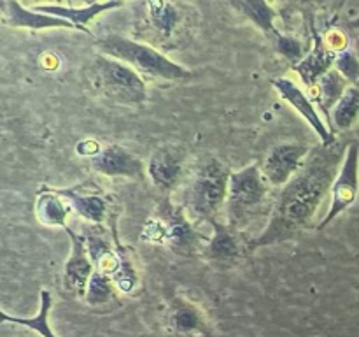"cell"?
<instances>
[{"label": "cell", "mask_w": 359, "mask_h": 337, "mask_svg": "<svg viewBox=\"0 0 359 337\" xmlns=\"http://www.w3.org/2000/svg\"><path fill=\"white\" fill-rule=\"evenodd\" d=\"M346 150L347 144L339 140L332 146L319 144L312 147L300 171L280 188L279 195L276 197L272 216L266 221V227L249 242V253L297 239L311 227L323 200L332 193Z\"/></svg>", "instance_id": "obj_1"}, {"label": "cell", "mask_w": 359, "mask_h": 337, "mask_svg": "<svg viewBox=\"0 0 359 337\" xmlns=\"http://www.w3.org/2000/svg\"><path fill=\"white\" fill-rule=\"evenodd\" d=\"M140 7L144 14L139 23L140 30H135L140 42L153 46L165 55L189 44L198 18V11L189 4L149 0Z\"/></svg>", "instance_id": "obj_2"}, {"label": "cell", "mask_w": 359, "mask_h": 337, "mask_svg": "<svg viewBox=\"0 0 359 337\" xmlns=\"http://www.w3.org/2000/svg\"><path fill=\"white\" fill-rule=\"evenodd\" d=\"M276 199L262 167L252 164L242 171L231 172L226 200V225L235 234H244L252 225L272 216Z\"/></svg>", "instance_id": "obj_3"}, {"label": "cell", "mask_w": 359, "mask_h": 337, "mask_svg": "<svg viewBox=\"0 0 359 337\" xmlns=\"http://www.w3.org/2000/svg\"><path fill=\"white\" fill-rule=\"evenodd\" d=\"M230 178L231 171L219 158H207L182 185L181 197L175 202L195 225L219 220L221 211L226 207Z\"/></svg>", "instance_id": "obj_4"}, {"label": "cell", "mask_w": 359, "mask_h": 337, "mask_svg": "<svg viewBox=\"0 0 359 337\" xmlns=\"http://www.w3.org/2000/svg\"><path fill=\"white\" fill-rule=\"evenodd\" d=\"M140 237L186 258L202 255L209 241L196 230L195 223L170 195H165L158 202L153 216L144 223Z\"/></svg>", "instance_id": "obj_5"}, {"label": "cell", "mask_w": 359, "mask_h": 337, "mask_svg": "<svg viewBox=\"0 0 359 337\" xmlns=\"http://www.w3.org/2000/svg\"><path fill=\"white\" fill-rule=\"evenodd\" d=\"M95 48L100 55L111 56L132 67L142 77L161 81H184L193 76L191 70L168 58L165 53L137 39L121 34H105L95 41Z\"/></svg>", "instance_id": "obj_6"}, {"label": "cell", "mask_w": 359, "mask_h": 337, "mask_svg": "<svg viewBox=\"0 0 359 337\" xmlns=\"http://www.w3.org/2000/svg\"><path fill=\"white\" fill-rule=\"evenodd\" d=\"M88 79L95 91L116 104L139 105L147 98L146 81L132 67L98 53L88 67Z\"/></svg>", "instance_id": "obj_7"}, {"label": "cell", "mask_w": 359, "mask_h": 337, "mask_svg": "<svg viewBox=\"0 0 359 337\" xmlns=\"http://www.w3.org/2000/svg\"><path fill=\"white\" fill-rule=\"evenodd\" d=\"M188 154L177 144H165L153 151L147 161V178L165 195L181 190L186 179Z\"/></svg>", "instance_id": "obj_8"}, {"label": "cell", "mask_w": 359, "mask_h": 337, "mask_svg": "<svg viewBox=\"0 0 359 337\" xmlns=\"http://www.w3.org/2000/svg\"><path fill=\"white\" fill-rule=\"evenodd\" d=\"M359 193V140H351L347 144L346 157L339 176L332 186V204L326 213L325 220L318 225V228L328 227L339 214H342L347 207L353 206Z\"/></svg>", "instance_id": "obj_9"}, {"label": "cell", "mask_w": 359, "mask_h": 337, "mask_svg": "<svg viewBox=\"0 0 359 337\" xmlns=\"http://www.w3.org/2000/svg\"><path fill=\"white\" fill-rule=\"evenodd\" d=\"M51 188V186H49ZM60 197L72 206L74 213L83 218L86 223L107 225L112 214L116 213L112 199L105 195L97 185L91 181L81 183L72 188H51Z\"/></svg>", "instance_id": "obj_10"}, {"label": "cell", "mask_w": 359, "mask_h": 337, "mask_svg": "<svg viewBox=\"0 0 359 337\" xmlns=\"http://www.w3.org/2000/svg\"><path fill=\"white\" fill-rule=\"evenodd\" d=\"M309 153V146L300 143L276 144L262 164V172L269 185L273 188L286 186L305 164Z\"/></svg>", "instance_id": "obj_11"}, {"label": "cell", "mask_w": 359, "mask_h": 337, "mask_svg": "<svg viewBox=\"0 0 359 337\" xmlns=\"http://www.w3.org/2000/svg\"><path fill=\"white\" fill-rule=\"evenodd\" d=\"M165 326L174 337H210L212 329L203 309L184 295H175L165 311Z\"/></svg>", "instance_id": "obj_12"}, {"label": "cell", "mask_w": 359, "mask_h": 337, "mask_svg": "<svg viewBox=\"0 0 359 337\" xmlns=\"http://www.w3.org/2000/svg\"><path fill=\"white\" fill-rule=\"evenodd\" d=\"M90 165L98 174L107 178H128L142 181L147 176V165L119 144H105L97 157L90 158Z\"/></svg>", "instance_id": "obj_13"}, {"label": "cell", "mask_w": 359, "mask_h": 337, "mask_svg": "<svg viewBox=\"0 0 359 337\" xmlns=\"http://www.w3.org/2000/svg\"><path fill=\"white\" fill-rule=\"evenodd\" d=\"M272 84L273 88L279 91L280 97H283L284 100H286L287 104H290L291 107L309 123V126L314 130L316 136L321 139V144L332 146V144L337 143V136L328 128V125L323 121L321 114H319L318 109H316L314 102L311 100V97H309L294 81L287 79V77H279V79H273Z\"/></svg>", "instance_id": "obj_14"}, {"label": "cell", "mask_w": 359, "mask_h": 337, "mask_svg": "<svg viewBox=\"0 0 359 337\" xmlns=\"http://www.w3.org/2000/svg\"><path fill=\"white\" fill-rule=\"evenodd\" d=\"M65 232L69 234L72 249H70V256L65 262V267H63L62 283L67 293L84 298L88 283H90L91 276L97 269L90 260V255H88L83 235L74 232L70 227L65 228Z\"/></svg>", "instance_id": "obj_15"}, {"label": "cell", "mask_w": 359, "mask_h": 337, "mask_svg": "<svg viewBox=\"0 0 359 337\" xmlns=\"http://www.w3.org/2000/svg\"><path fill=\"white\" fill-rule=\"evenodd\" d=\"M81 235H83L88 255H90L95 269L111 277L114 276L119 269V255L116 251L111 228L105 225L88 223L81 230Z\"/></svg>", "instance_id": "obj_16"}, {"label": "cell", "mask_w": 359, "mask_h": 337, "mask_svg": "<svg viewBox=\"0 0 359 337\" xmlns=\"http://www.w3.org/2000/svg\"><path fill=\"white\" fill-rule=\"evenodd\" d=\"M30 7L34 11H37V13L62 18V20L72 23L74 27H76V30L91 35L90 28H86L88 25L93 20H97L100 14L112 9H118V7H123V2H119V0H111V2H91L79 7L63 6V4H35V6Z\"/></svg>", "instance_id": "obj_17"}, {"label": "cell", "mask_w": 359, "mask_h": 337, "mask_svg": "<svg viewBox=\"0 0 359 337\" xmlns=\"http://www.w3.org/2000/svg\"><path fill=\"white\" fill-rule=\"evenodd\" d=\"M0 13H2V23L11 28H25V30H48V28H70L76 30L72 23L62 20V18L49 16L34 11L32 7H25L16 0L0 2Z\"/></svg>", "instance_id": "obj_18"}, {"label": "cell", "mask_w": 359, "mask_h": 337, "mask_svg": "<svg viewBox=\"0 0 359 337\" xmlns=\"http://www.w3.org/2000/svg\"><path fill=\"white\" fill-rule=\"evenodd\" d=\"M312 37H314L312 49L305 55V58L300 63L293 67L298 76H300V79L304 81V84H307L309 88H314L323 76L333 70L337 56H339L333 49L328 48L325 37L316 28H312Z\"/></svg>", "instance_id": "obj_19"}, {"label": "cell", "mask_w": 359, "mask_h": 337, "mask_svg": "<svg viewBox=\"0 0 359 337\" xmlns=\"http://www.w3.org/2000/svg\"><path fill=\"white\" fill-rule=\"evenodd\" d=\"M212 237L207 241L202 256L219 265H233L242 258V248L238 242V234H235L226 223L221 220L210 221Z\"/></svg>", "instance_id": "obj_20"}, {"label": "cell", "mask_w": 359, "mask_h": 337, "mask_svg": "<svg viewBox=\"0 0 359 337\" xmlns=\"http://www.w3.org/2000/svg\"><path fill=\"white\" fill-rule=\"evenodd\" d=\"M109 228L112 232V239H114V246L116 251L119 255V269L118 272L112 276V281H114L116 288L121 295H133L140 286V277L139 272L135 269V263L132 260V253L126 246L121 244L119 241V234H118V211L111 216L109 220Z\"/></svg>", "instance_id": "obj_21"}, {"label": "cell", "mask_w": 359, "mask_h": 337, "mask_svg": "<svg viewBox=\"0 0 359 337\" xmlns=\"http://www.w3.org/2000/svg\"><path fill=\"white\" fill-rule=\"evenodd\" d=\"M74 213L72 206L63 197L53 192L49 186H42L37 192V202H35V214L37 220L46 227H62L63 230L69 228L67 221Z\"/></svg>", "instance_id": "obj_22"}, {"label": "cell", "mask_w": 359, "mask_h": 337, "mask_svg": "<svg viewBox=\"0 0 359 337\" xmlns=\"http://www.w3.org/2000/svg\"><path fill=\"white\" fill-rule=\"evenodd\" d=\"M231 7H235L237 11H241L270 42H276V39L279 37L283 32L276 27V20L279 18V13L273 9L272 4L269 2H258V0H233L230 2Z\"/></svg>", "instance_id": "obj_23"}, {"label": "cell", "mask_w": 359, "mask_h": 337, "mask_svg": "<svg viewBox=\"0 0 359 337\" xmlns=\"http://www.w3.org/2000/svg\"><path fill=\"white\" fill-rule=\"evenodd\" d=\"M314 88L316 102H318L319 109L330 118L332 111L335 109V105L339 104L340 98L344 97V93H346L349 86H347V81L337 70H330L326 76L319 79V83Z\"/></svg>", "instance_id": "obj_24"}, {"label": "cell", "mask_w": 359, "mask_h": 337, "mask_svg": "<svg viewBox=\"0 0 359 337\" xmlns=\"http://www.w3.org/2000/svg\"><path fill=\"white\" fill-rule=\"evenodd\" d=\"M51 293L48 290H41V302H39L37 315L30 316V318H21V316L7 315L6 311H2L0 318H2L4 323H14V325L27 326V329L41 333L42 337H58L53 333L51 325H49V309H51Z\"/></svg>", "instance_id": "obj_25"}, {"label": "cell", "mask_w": 359, "mask_h": 337, "mask_svg": "<svg viewBox=\"0 0 359 337\" xmlns=\"http://www.w3.org/2000/svg\"><path fill=\"white\" fill-rule=\"evenodd\" d=\"M359 118V86H349L330 114L332 132H346Z\"/></svg>", "instance_id": "obj_26"}, {"label": "cell", "mask_w": 359, "mask_h": 337, "mask_svg": "<svg viewBox=\"0 0 359 337\" xmlns=\"http://www.w3.org/2000/svg\"><path fill=\"white\" fill-rule=\"evenodd\" d=\"M116 293H119V291L118 288H116L112 277L107 276V274L95 270L90 283H88L84 300H86V304L91 305V308H100V305L111 304L116 298Z\"/></svg>", "instance_id": "obj_27"}, {"label": "cell", "mask_w": 359, "mask_h": 337, "mask_svg": "<svg viewBox=\"0 0 359 337\" xmlns=\"http://www.w3.org/2000/svg\"><path fill=\"white\" fill-rule=\"evenodd\" d=\"M272 46L276 48V51L279 53V55H283L284 58L290 60V62L293 63V67L305 58L304 44H302L297 37H293V35L280 34Z\"/></svg>", "instance_id": "obj_28"}, {"label": "cell", "mask_w": 359, "mask_h": 337, "mask_svg": "<svg viewBox=\"0 0 359 337\" xmlns=\"http://www.w3.org/2000/svg\"><path fill=\"white\" fill-rule=\"evenodd\" d=\"M335 70L347 83H351V86H358L359 84V60L353 49H346V51L339 53Z\"/></svg>", "instance_id": "obj_29"}, {"label": "cell", "mask_w": 359, "mask_h": 337, "mask_svg": "<svg viewBox=\"0 0 359 337\" xmlns=\"http://www.w3.org/2000/svg\"><path fill=\"white\" fill-rule=\"evenodd\" d=\"M323 37H325V42L328 44V48L333 49L337 55L347 49V37L340 30H330Z\"/></svg>", "instance_id": "obj_30"}, {"label": "cell", "mask_w": 359, "mask_h": 337, "mask_svg": "<svg viewBox=\"0 0 359 337\" xmlns=\"http://www.w3.org/2000/svg\"><path fill=\"white\" fill-rule=\"evenodd\" d=\"M102 146L100 143H97L95 139H83L79 140V144L76 146V151L81 154V157H88V160L93 157H97L100 153Z\"/></svg>", "instance_id": "obj_31"}, {"label": "cell", "mask_w": 359, "mask_h": 337, "mask_svg": "<svg viewBox=\"0 0 359 337\" xmlns=\"http://www.w3.org/2000/svg\"><path fill=\"white\" fill-rule=\"evenodd\" d=\"M351 28H356V30H359V16L354 18V20H351Z\"/></svg>", "instance_id": "obj_32"}]
</instances>
